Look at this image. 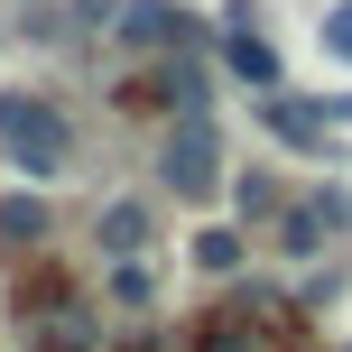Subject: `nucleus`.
I'll return each mask as SVG.
<instances>
[{"label": "nucleus", "instance_id": "obj_16", "mask_svg": "<svg viewBox=\"0 0 352 352\" xmlns=\"http://www.w3.org/2000/svg\"><path fill=\"white\" fill-rule=\"evenodd\" d=\"M130 352H158V343H130Z\"/></svg>", "mask_w": 352, "mask_h": 352}, {"label": "nucleus", "instance_id": "obj_15", "mask_svg": "<svg viewBox=\"0 0 352 352\" xmlns=\"http://www.w3.org/2000/svg\"><path fill=\"white\" fill-rule=\"evenodd\" d=\"M324 56L352 65V0H343V10H324Z\"/></svg>", "mask_w": 352, "mask_h": 352}, {"label": "nucleus", "instance_id": "obj_4", "mask_svg": "<svg viewBox=\"0 0 352 352\" xmlns=\"http://www.w3.org/2000/svg\"><path fill=\"white\" fill-rule=\"evenodd\" d=\"M158 176H167V195H186V204H213V195H223V176H232V167H223V130H213V111L167 130Z\"/></svg>", "mask_w": 352, "mask_h": 352}, {"label": "nucleus", "instance_id": "obj_12", "mask_svg": "<svg viewBox=\"0 0 352 352\" xmlns=\"http://www.w3.org/2000/svg\"><path fill=\"white\" fill-rule=\"evenodd\" d=\"M111 306H121V316H148V306H158V269L148 260H111Z\"/></svg>", "mask_w": 352, "mask_h": 352}, {"label": "nucleus", "instance_id": "obj_9", "mask_svg": "<svg viewBox=\"0 0 352 352\" xmlns=\"http://www.w3.org/2000/svg\"><path fill=\"white\" fill-rule=\"evenodd\" d=\"M93 241H102L111 260H148V241H158V213H148L140 195H111L102 223H93Z\"/></svg>", "mask_w": 352, "mask_h": 352}, {"label": "nucleus", "instance_id": "obj_1", "mask_svg": "<svg viewBox=\"0 0 352 352\" xmlns=\"http://www.w3.org/2000/svg\"><path fill=\"white\" fill-rule=\"evenodd\" d=\"M0 167H19V176H65L74 167V121L47 93H0Z\"/></svg>", "mask_w": 352, "mask_h": 352}, {"label": "nucleus", "instance_id": "obj_14", "mask_svg": "<svg viewBox=\"0 0 352 352\" xmlns=\"http://www.w3.org/2000/svg\"><path fill=\"white\" fill-rule=\"evenodd\" d=\"M232 195H241L250 223H278V213H287V186H278L269 167H241V176H232Z\"/></svg>", "mask_w": 352, "mask_h": 352}, {"label": "nucleus", "instance_id": "obj_2", "mask_svg": "<svg viewBox=\"0 0 352 352\" xmlns=\"http://www.w3.org/2000/svg\"><path fill=\"white\" fill-rule=\"evenodd\" d=\"M186 352H287V297L278 287H232L223 306L195 316Z\"/></svg>", "mask_w": 352, "mask_h": 352}, {"label": "nucleus", "instance_id": "obj_11", "mask_svg": "<svg viewBox=\"0 0 352 352\" xmlns=\"http://www.w3.org/2000/svg\"><path fill=\"white\" fill-rule=\"evenodd\" d=\"M195 269L204 278H241L250 269V223H204L195 232Z\"/></svg>", "mask_w": 352, "mask_h": 352}, {"label": "nucleus", "instance_id": "obj_7", "mask_svg": "<svg viewBox=\"0 0 352 352\" xmlns=\"http://www.w3.org/2000/svg\"><path fill=\"white\" fill-rule=\"evenodd\" d=\"M130 102H158L176 121H204L213 111V74H204V56H167V65H148L140 84H130Z\"/></svg>", "mask_w": 352, "mask_h": 352}, {"label": "nucleus", "instance_id": "obj_3", "mask_svg": "<svg viewBox=\"0 0 352 352\" xmlns=\"http://www.w3.org/2000/svg\"><path fill=\"white\" fill-rule=\"evenodd\" d=\"M19 316H28V352H102V306L74 297V287H28L19 297Z\"/></svg>", "mask_w": 352, "mask_h": 352}, {"label": "nucleus", "instance_id": "obj_5", "mask_svg": "<svg viewBox=\"0 0 352 352\" xmlns=\"http://www.w3.org/2000/svg\"><path fill=\"white\" fill-rule=\"evenodd\" d=\"M111 28H121V47H148V56H204V28L176 0H111Z\"/></svg>", "mask_w": 352, "mask_h": 352}, {"label": "nucleus", "instance_id": "obj_10", "mask_svg": "<svg viewBox=\"0 0 352 352\" xmlns=\"http://www.w3.org/2000/svg\"><path fill=\"white\" fill-rule=\"evenodd\" d=\"M223 65L241 74V84H260V93H287V65H278V47H269L260 28H223Z\"/></svg>", "mask_w": 352, "mask_h": 352}, {"label": "nucleus", "instance_id": "obj_6", "mask_svg": "<svg viewBox=\"0 0 352 352\" xmlns=\"http://www.w3.org/2000/svg\"><path fill=\"white\" fill-rule=\"evenodd\" d=\"M343 232H352V195H343V186H316L306 204L278 213V250H287V260H324Z\"/></svg>", "mask_w": 352, "mask_h": 352}, {"label": "nucleus", "instance_id": "obj_8", "mask_svg": "<svg viewBox=\"0 0 352 352\" xmlns=\"http://www.w3.org/2000/svg\"><path fill=\"white\" fill-rule=\"evenodd\" d=\"M260 121H269V140H287L297 158H334V111L306 102V93H260Z\"/></svg>", "mask_w": 352, "mask_h": 352}, {"label": "nucleus", "instance_id": "obj_13", "mask_svg": "<svg viewBox=\"0 0 352 352\" xmlns=\"http://www.w3.org/2000/svg\"><path fill=\"white\" fill-rule=\"evenodd\" d=\"M47 204H37V195H10V204H0V241H10V250H37V241H47Z\"/></svg>", "mask_w": 352, "mask_h": 352}]
</instances>
